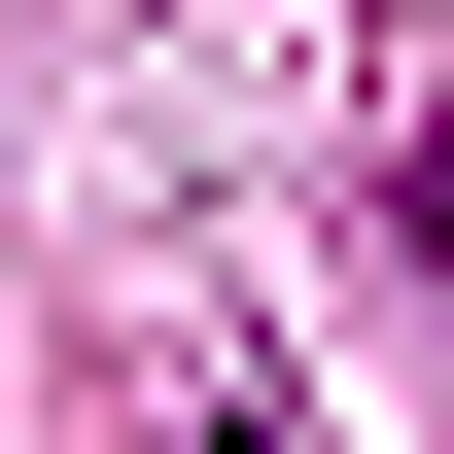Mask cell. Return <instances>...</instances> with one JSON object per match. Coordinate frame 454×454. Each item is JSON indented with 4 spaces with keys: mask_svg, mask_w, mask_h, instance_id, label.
I'll use <instances>...</instances> for the list:
<instances>
[{
    "mask_svg": "<svg viewBox=\"0 0 454 454\" xmlns=\"http://www.w3.org/2000/svg\"><path fill=\"white\" fill-rule=\"evenodd\" d=\"M419 280H454V140H419Z\"/></svg>",
    "mask_w": 454,
    "mask_h": 454,
    "instance_id": "obj_1",
    "label": "cell"
}]
</instances>
